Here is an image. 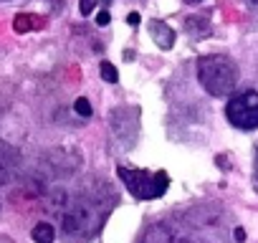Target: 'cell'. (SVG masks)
I'll return each mask as SVG.
<instances>
[{
  "instance_id": "cell-1",
  "label": "cell",
  "mask_w": 258,
  "mask_h": 243,
  "mask_svg": "<svg viewBox=\"0 0 258 243\" xmlns=\"http://www.w3.org/2000/svg\"><path fill=\"white\" fill-rule=\"evenodd\" d=\"M111 205H114V195L106 200H101L99 195H86V198L74 200L63 215V230L69 235H81V238L94 235L106 220Z\"/></svg>"
},
{
  "instance_id": "cell-2",
  "label": "cell",
  "mask_w": 258,
  "mask_h": 243,
  "mask_svg": "<svg viewBox=\"0 0 258 243\" xmlns=\"http://www.w3.org/2000/svg\"><path fill=\"white\" fill-rule=\"evenodd\" d=\"M198 81L210 96H230L238 86V66L228 56L198 58Z\"/></svg>"
},
{
  "instance_id": "cell-3",
  "label": "cell",
  "mask_w": 258,
  "mask_h": 243,
  "mask_svg": "<svg viewBox=\"0 0 258 243\" xmlns=\"http://www.w3.org/2000/svg\"><path fill=\"white\" fill-rule=\"evenodd\" d=\"M121 183L126 185V190L132 193L137 200H152V198H162L167 193L170 177L167 172H147V170H126V167H116Z\"/></svg>"
},
{
  "instance_id": "cell-4",
  "label": "cell",
  "mask_w": 258,
  "mask_h": 243,
  "mask_svg": "<svg viewBox=\"0 0 258 243\" xmlns=\"http://www.w3.org/2000/svg\"><path fill=\"white\" fill-rule=\"evenodd\" d=\"M225 116L238 130H255L258 127V91L233 94L225 106Z\"/></svg>"
},
{
  "instance_id": "cell-5",
  "label": "cell",
  "mask_w": 258,
  "mask_h": 243,
  "mask_svg": "<svg viewBox=\"0 0 258 243\" xmlns=\"http://www.w3.org/2000/svg\"><path fill=\"white\" fill-rule=\"evenodd\" d=\"M150 33L155 38V43L162 48V51H170L175 46V31L165 23V21H152L150 23Z\"/></svg>"
},
{
  "instance_id": "cell-6",
  "label": "cell",
  "mask_w": 258,
  "mask_h": 243,
  "mask_svg": "<svg viewBox=\"0 0 258 243\" xmlns=\"http://www.w3.org/2000/svg\"><path fill=\"white\" fill-rule=\"evenodd\" d=\"M152 238H147V243H192L187 235H182L180 230L170 228V225H160L150 233Z\"/></svg>"
},
{
  "instance_id": "cell-7",
  "label": "cell",
  "mask_w": 258,
  "mask_h": 243,
  "mask_svg": "<svg viewBox=\"0 0 258 243\" xmlns=\"http://www.w3.org/2000/svg\"><path fill=\"white\" fill-rule=\"evenodd\" d=\"M185 28H187V33H190L192 38H205V36H210V23H208L205 18H198V16H190L187 23H185Z\"/></svg>"
},
{
  "instance_id": "cell-8",
  "label": "cell",
  "mask_w": 258,
  "mask_h": 243,
  "mask_svg": "<svg viewBox=\"0 0 258 243\" xmlns=\"http://www.w3.org/2000/svg\"><path fill=\"white\" fill-rule=\"evenodd\" d=\"M31 235H33V240H36V243H53L56 230H53V225H51V223H36V228L31 230Z\"/></svg>"
},
{
  "instance_id": "cell-9",
  "label": "cell",
  "mask_w": 258,
  "mask_h": 243,
  "mask_svg": "<svg viewBox=\"0 0 258 243\" xmlns=\"http://www.w3.org/2000/svg\"><path fill=\"white\" fill-rule=\"evenodd\" d=\"M101 79L106 81V84H116L119 81V74H116V66L114 64H109V61H101Z\"/></svg>"
},
{
  "instance_id": "cell-10",
  "label": "cell",
  "mask_w": 258,
  "mask_h": 243,
  "mask_svg": "<svg viewBox=\"0 0 258 243\" xmlns=\"http://www.w3.org/2000/svg\"><path fill=\"white\" fill-rule=\"evenodd\" d=\"M74 109H76V114H81L84 119H89V116L94 114V109H91L89 99H84V96H79V99L74 101Z\"/></svg>"
},
{
  "instance_id": "cell-11",
  "label": "cell",
  "mask_w": 258,
  "mask_h": 243,
  "mask_svg": "<svg viewBox=\"0 0 258 243\" xmlns=\"http://www.w3.org/2000/svg\"><path fill=\"white\" fill-rule=\"evenodd\" d=\"M31 21H36V18H31V16H16V23H13V28L18 31V33H23V31H28L33 23Z\"/></svg>"
},
{
  "instance_id": "cell-12",
  "label": "cell",
  "mask_w": 258,
  "mask_h": 243,
  "mask_svg": "<svg viewBox=\"0 0 258 243\" xmlns=\"http://www.w3.org/2000/svg\"><path fill=\"white\" fill-rule=\"evenodd\" d=\"M94 6H96V0H81V6H79V11H81V16H91V11H94Z\"/></svg>"
},
{
  "instance_id": "cell-13",
  "label": "cell",
  "mask_w": 258,
  "mask_h": 243,
  "mask_svg": "<svg viewBox=\"0 0 258 243\" xmlns=\"http://www.w3.org/2000/svg\"><path fill=\"white\" fill-rule=\"evenodd\" d=\"M109 21H111V18H109V13H106V11H99V13H96V26H101V28H104V26H109Z\"/></svg>"
},
{
  "instance_id": "cell-14",
  "label": "cell",
  "mask_w": 258,
  "mask_h": 243,
  "mask_svg": "<svg viewBox=\"0 0 258 243\" xmlns=\"http://www.w3.org/2000/svg\"><path fill=\"white\" fill-rule=\"evenodd\" d=\"M140 21H142L140 13H129V16H126V23H129V26H140Z\"/></svg>"
},
{
  "instance_id": "cell-15",
  "label": "cell",
  "mask_w": 258,
  "mask_h": 243,
  "mask_svg": "<svg viewBox=\"0 0 258 243\" xmlns=\"http://www.w3.org/2000/svg\"><path fill=\"white\" fill-rule=\"evenodd\" d=\"M233 238H235V240H245V230H243V228H235V230H233Z\"/></svg>"
},
{
  "instance_id": "cell-16",
  "label": "cell",
  "mask_w": 258,
  "mask_h": 243,
  "mask_svg": "<svg viewBox=\"0 0 258 243\" xmlns=\"http://www.w3.org/2000/svg\"><path fill=\"white\" fill-rule=\"evenodd\" d=\"M255 190H258V160H255Z\"/></svg>"
},
{
  "instance_id": "cell-17",
  "label": "cell",
  "mask_w": 258,
  "mask_h": 243,
  "mask_svg": "<svg viewBox=\"0 0 258 243\" xmlns=\"http://www.w3.org/2000/svg\"><path fill=\"white\" fill-rule=\"evenodd\" d=\"M187 3H200V0H187Z\"/></svg>"
},
{
  "instance_id": "cell-18",
  "label": "cell",
  "mask_w": 258,
  "mask_h": 243,
  "mask_svg": "<svg viewBox=\"0 0 258 243\" xmlns=\"http://www.w3.org/2000/svg\"><path fill=\"white\" fill-rule=\"evenodd\" d=\"M253 3H258V0H253Z\"/></svg>"
}]
</instances>
